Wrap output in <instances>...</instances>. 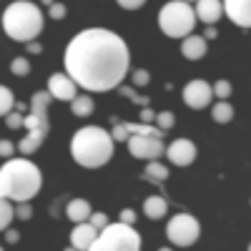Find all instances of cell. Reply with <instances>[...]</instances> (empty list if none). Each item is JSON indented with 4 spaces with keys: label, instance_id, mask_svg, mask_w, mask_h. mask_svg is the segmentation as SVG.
<instances>
[{
    "label": "cell",
    "instance_id": "1",
    "mask_svg": "<svg viewBox=\"0 0 251 251\" xmlns=\"http://www.w3.org/2000/svg\"><path fill=\"white\" fill-rule=\"evenodd\" d=\"M66 73L88 93H108L128 75L131 53L121 35L106 28H86L66 46Z\"/></svg>",
    "mask_w": 251,
    "mask_h": 251
},
{
    "label": "cell",
    "instance_id": "2",
    "mask_svg": "<svg viewBox=\"0 0 251 251\" xmlns=\"http://www.w3.org/2000/svg\"><path fill=\"white\" fill-rule=\"evenodd\" d=\"M43 174L28 158H8L0 166V199H8L13 203L30 201L40 194Z\"/></svg>",
    "mask_w": 251,
    "mask_h": 251
},
{
    "label": "cell",
    "instance_id": "3",
    "mask_svg": "<svg viewBox=\"0 0 251 251\" xmlns=\"http://www.w3.org/2000/svg\"><path fill=\"white\" fill-rule=\"evenodd\" d=\"M71 156L83 169H100L113 156V138L100 126H83L71 138Z\"/></svg>",
    "mask_w": 251,
    "mask_h": 251
},
{
    "label": "cell",
    "instance_id": "4",
    "mask_svg": "<svg viewBox=\"0 0 251 251\" xmlns=\"http://www.w3.org/2000/svg\"><path fill=\"white\" fill-rule=\"evenodd\" d=\"M46 15L30 0H15L3 10V30L10 40L18 43H30L43 33Z\"/></svg>",
    "mask_w": 251,
    "mask_h": 251
},
{
    "label": "cell",
    "instance_id": "5",
    "mask_svg": "<svg viewBox=\"0 0 251 251\" xmlns=\"http://www.w3.org/2000/svg\"><path fill=\"white\" fill-rule=\"evenodd\" d=\"M50 96L46 91H38L33 93L30 98V111L23 116V128L28 131L25 138L20 141L15 149L23 153V156H30L40 149V143L46 141L48 131H50V123H48V106H50Z\"/></svg>",
    "mask_w": 251,
    "mask_h": 251
},
{
    "label": "cell",
    "instance_id": "6",
    "mask_svg": "<svg viewBox=\"0 0 251 251\" xmlns=\"http://www.w3.org/2000/svg\"><path fill=\"white\" fill-rule=\"evenodd\" d=\"M158 25H161L163 35H169V38L191 35L194 28H196L194 5L183 3V0H171V3H166L158 13Z\"/></svg>",
    "mask_w": 251,
    "mask_h": 251
},
{
    "label": "cell",
    "instance_id": "7",
    "mask_svg": "<svg viewBox=\"0 0 251 251\" xmlns=\"http://www.w3.org/2000/svg\"><path fill=\"white\" fill-rule=\"evenodd\" d=\"M88 251H141V234L133 226H126L121 221L108 224L98 231Z\"/></svg>",
    "mask_w": 251,
    "mask_h": 251
},
{
    "label": "cell",
    "instance_id": "8",
    "mask_svg": "<svg viewBox=\"0 0 251 251\" xmlns=\"http://www.w3.org/2000/svg\"><path fill=\"white\" fill-rule=\"evenodd\" d=\"M166 236H169L174 246H191L201 236V224L191 214H176L166 226Z\"/></svg>",
    "mask_w": 251,
    "mask_h": 251
},
{
    "label": "cell",
    "instance_id": "9",
    "mask_svg": "<svg viewBox=\"0 0 251 251\" xmlns=\"http://www.w3.org/2000/svg\"><path fill=\"white\" fill-rule=\"evenodd\" d=\"M126 146H128V153L133 158H143V161H158L166 151L163 138L156 136H128Z\"/></svg>",
    "mask_w": 251,
    "mask_h": 251
},
{
    "label": "cell",
    "instance_id": "10",
    "mask_svg": "<svg viewBox=\"0 0 251 251\" xmlns=\"http://www.w3.org/2000/svg\"><path fill=\"white\" fill-rule=\"evenodd\" d=\"M214 100V93H211V83H206L203 78H194L186 83L183 88V103L194 111H201V108H208Z\"/></svg>",
    "mask_w": 251,
    "mask_h": 251
},
{
    "label": "cell",
    "instance_id": "11",
    "mask_svg": "<svg viewBox=\"0 0 251 251\" xmlns=\"http://www.w3.org/2000/svg\"><path fill=\"white\" fill-rule=\"evenodd\" d=\"M166 156H169V161L174 166H191L196 161V143L194 141H188V138H176L171 141L169 146H166Z\"/></svg>",
    "mask_w": 251,
    "mask_h": 251
},
{
    "label": "cell",
    "instance_id": "12",
    "mask_svg": "<svg viewBox=\"0 0 251 251\" xmlns=\"http://www.w3.org/2000/svg\"><path fill=\"white\" fill-rule=\"evenodd\" d=\"M78 86L73 83V78L68 75V73H53L50 78H48V88H46V93L50 96V98H55V100H73L78 93Z\"/></svg>",
    "mask_w": 251,
    "mask_h": 251
},
{
    "label": "cell",
    "instance_id": "13",
    "mask_svg": "<svg viewBox=\"0 0 251 251\" xmlns=\"http://www.w3.org/2000/svg\"><path fill=\"white\" fill-rule=\"evenodd\" d=\"M221 8L234 25L244 30L251 25V0H221Z\"/></svg>",
    "mask_w": 251,
    "mask_h": 251
},
{
    "label": "cell",
    "instance_id": "14",
    "mask_svg": "<svg viewBox=\"0 0 251 251\" xmlns=\"http://www.w3.org/2000/svg\"><path fill=\"white\" fill-rule=\"evenodd\" d=\"M196 20H201L203 25H216L219 18L224 15V8H221V0H196Z\"/></svg>",
    "mask_w": 251,
    "mask_h": 251
},
{
    "label": "cell",
    "instance_id": "15",
    "mask_svg": "<svg viewBox=\"0 0 251 251\" xmlns=\"http://www.w3.org/2000/svg\"><path fill=\"white\" fill-rule=\"evenodd\" d=\"M181 53L188 60H201L208 53V40H203V35H196V33L186 35L181 38Z\"/></svg>",
    "mask_w": 251,
    "mask_h": 251
},
{
    "label": "cell",
    "instance_id": "16",
    "mask_svg": "<svg viewBox=\"0 0 251 251\" xmlns=\"http://www.w3.org/2000/svg\"><path fill=\"white\" fill-rule=\"evenodd\" d=\"M96 236H98V231H96L88 221L75 224V228L71 231V246H73L75 251H88L91 244L96 241Z\"/></svg>",
    "mask_w": 251,
    "mask_h": 251
},
{
    "label": "cell",
    "instance_id": "17",
    "mask_svg": "<svg viewBox=\"0 0 251 251\" xmlns=\"http://www.w3.org/2000/svg\"><path fill=\"white\" fill-rule=\"evenodd\" d=\"M91 203L86 199H71L68 206H66V216L73 221V224H83V221H88L91 216Z\"/></svg>",
    "mask_w": 251,
    "mask_h": 251
},
{
    "label": "cell",
    "instance_id": "18",
    "mask_svg": "<svg viewBox=\"0 0 251 251\" xmlns=\"http://www.w3.org/2000/svg\"><path fill=\"white\" fill-rule=\"evenodd\" d=\"M143 214L149 219H153V221H158V219H163L166 214H169V201H166L163 196H149L143 201Z\"/></svg>",
    "mask_w": 251,
    "mask_h": 251
},
{
    "label": "cell",
    "instance_id": "19",
    "mask_svg": "<svg viewBox=\"0 0 251 251\" xmlns=\"http://www.w3.org/2000/svg\"><path fill=\"white\" fill-rule=\"evenodd\" d=\"M71 111H73V116H78V118H88L93 111H96V103H93V98L86 93V96H75L73 100H71Z\"/></svg>",
    "mask_w": 251,
    "mask_h": 251
},
{
    "label": "cell",
    "instance_id": "20",
    "mask_svg": "<svg viewBox=\"0 0 251 251\" xmlns=\"http://www.w3.org/2000/svg\"><path fill=\"white\" fill-rule=\"evenodd\" d=\"M143 178L153 181V183H163L166 178H169V166H163L158 161H149V166L143 169Z\"/></svg>",
    "mask_w": 251,
    "mask_h": 251
},
{
    "label": "cell",
    "instance_id": "21",
    "mask_svg": "<svg viewBox=\"0 0 251 251\" xmlns=\"http://www.w3.org/2000/svg\"><path fill=\"white\" fill-rule=\"evenodd\" d=\"M211 118L216 123H228L234 118V106L228 100H216V106H211Z\"/></svg>",
    "mask_w": 251,
    "mask_h": 251
},
{
    "label": "cell",
    "instance_id": "22",
    "mask_svg": "<svg viewBox=\"0 0 251 251\" xmlns=\"http://www.w3.org/2000/svg\"><path fill=\"white\" fill-rule=\"evenodd\" d=\"M15 108V96L8 86H0V118H5Z\"/></svg>",
    "mask_w": 251,
    "mask_h": 251
},
{
    "label": "cell",
    "instance_id": "23",
    "mask_svg": "<svg viewBox=\"0 0 251 251\" xmlns=\"http://www.w3.org/2000/svg\"><path fill=\"white\" fill-rule=\"evenodd\" d=\"M13 219H15L13 201H8V199H0V231H5V228L13 224Z\"/></svg>",
    "mask_w": 251,
    "mask_h": 251
},
{
    "label": "cell",
    "instance_id": "24",
    "mask_svg": "<svg viewBox=\"0 0 251 251\" xmlns=\"http://www.w3.org/2000/svg\"><path fill=\"white\" fill-rule=\"evenodd\" d=\"M10 73L18 75V78H25V75L30 73V63H28V58H13V63H10Z\"/></svg>",
    "mask_w": 251,
    "mask_h": 251
},
{
    "label": "cell",
    "instance_id": "25",
    "mask_svg": "<svg viewBox=\"0 0 251 251\" xmlns=\"http://www.w3.org/2000/svg\"><path fill=\"white\" fill-rule=\"evenodd\" d=\"M153 123L158 126L161 131H169L171 126L176 123V116L171 113V111H161V113H156V118H153Z\"/></svg>",
    "mask_w": 251,
    "mask_h": 251
},
{
    "label": "cell",
    "instance_id": "26",
    "mask_svg": "<svg viewBox=\"0 0 251 251\" xmlns=\"http://www.w3.org/2000/svg\"><path fill=\"white\" fill-rule=\"evenodd\" d=\"M211 93H214L219 100H226L228 96H231V83L224 80V78H221V80H216L214 86H211Z\"/></svg>",
    "mask_w": 251,
    "mask_h": 251
},
{
    "label": "cell",
    "instance_id": "27",
    "mask_svg": "<svg viewBox=\"0 0 251 251\" xmlns=\"http://www.w3.org/2000/svg\"><path fill=\"white\" fill-rule=\"evenodd\" d=\"M118 93H121V96H126V98H131L133 103H138V106H149V103H151L146 96H138L131 86H118Z\"/></svg>",
    "mask_w": 251,
    "mask_h": 251
},
{
    "label": "cell",
    "instance_id": "28",
    "mask_svg": "<svg viewBox=\"0 0 251 251\" xmlns=\"http://www.w3.org/2000/svg\"><path fill=\"white\" fill-rule=\"evenodd\" d=\"M13 211H15V219L28 221V219L33 216V206H30V201H20V203L13 206Z\"/></svg>",
    "mask_w": 251,
    "mask_h": 251
},
{
    "label": "cell",
    "instance_id": "29",
    "mask_svg": "<svg viewBox=\"0 0 251 251\" xmlns=\"http://www.w3.org/2000/svg\"><path fill=\"white\" fill-rule=\"evenodd\" d=\"M111 138H113V143H126V141H128V128H126V123H116L113 121Z\"/></svg>",
    "mask_w": 251,
    "mask_h": 251
},
{
    "label": "cell",
    "instance_id": "30",
    "mask_svg": "<svg viewBox=\"0 0 251 251\" xmlns=\"http://www.w3.org/2000/svg\"><path fill=\"white\" fill-rule=\"evenodd\" d=\"M88 224L96 228V231H100V228H103V226H108L111 221H108V216H106V214L96 211V214H91V216H88Z\"/></svg>",
    "mask_w": 251,
    "mask_h": 251
},
{
    "label": "cell",
    "instance_id": "31",
    "mask_svg": "<svg viewBox=\"0 0 251 251\" xmlns=\"http://www.w3.org/2000/svg\"><path fill=\"white\" fill-rule=\"evenodd\" d=\"M15 156V143L8 141V138H0V158H13Z\"/></svg>",
    "mask_w": 251,
    "mask_h": 251
},
{
    "label": "cell",
    "instance_id": "32",
    "mask_svg": "<svg viewBox=\"0 0 251 251\" xmlns=\"http://www.w3.org/2000/svg\"><path fill=\"white\" fill-rule=\"evenodd\" d=\"M48 15L53 18V20H63L68 15V8L63 5V3H53V5H48Z\"/></svg>",
    "mask_w": 251,
    "mask_h": 251
},
{
    "label": "cell",
    "instance_id": "33",
    "mask_svg": "<svg viewBox=\"0 0 251 251\" xmlns=\"http://www.w3.org/2000/svg\"><path fill=\"white\" fill-rule=\"evenodd\" d=\"M5 126H8V128H23V113L10 111V113L5 116Z\"/></svg>",
    "mask_w": 251,
    "mask_h": 251
},
{
    "label": "cell",
    "instance_id": "34",
    "mask_svg": "<svg viewBox=\"0 0 251 251\" xmlns=\"http://www.w3.org/2000/svg\"><path fill=\"white\" fill-rule=\"evenodd\" d=\"M131 80H133V86H149V80H151V73L149 71H133V75H131Z\"/></svg>",
    "mask_w": 251,
    "mask_h": 251
},
{
    "label": "cell",
    "instance_id": "35",
    "mask_svg": "<svg viewBox=\"0 0 251 251\" xmlns=\"http://www.w3.org/2000/svg\"><path fill=\"white\" fill-rule=\"evenodd\" d=\"M118 221H121V224H126V226H136V211H133V208H123Z\"/></svg>",
    "mask_w": 251,
    "mask_h": 251
},
{
    "label": "cell",
    "instance_id": "36",
    "mask_svg": "<svg viewBox=\"0 0 251 251\" xmlns=\"http://www.w3.org/2000/svg\"><path fill=\"white\" fill-rule=\"evenodd\" d=\"M116 3L123 8V10H138L146 5V0H116Z\"/></svg>",
    "mask_w": 251,
    "mask_h": 251
},
{
    "label": "cell",
    "instance_id": "37",
    "mask_svg": "<svg viewBox=\"0 0 251 251\" xmlns=\"http://www.w3.org/2000/svg\"><path fill=\"white\" fill-rule=\"evenodd\" d=\"M153 118H156V113H153L149 106H143V111H141V123H153Z\"/></svg>",
    "mask_w": 251,
    "mask_h": 251
},
{
    "label": "cell",
    "instance_id": "38",
    "mask_svg": "<svg viewBox=\"0 0 251 251\" xmlns=\"http://www.w3.org/2000/svg\"><path fill=\"white\" fill-rule=\"evenodd\" d=\"M18 239H20V234L15 231V228H10V226H8V228H5V241H8V244H15Z\"/></svg>",
    "mask_w": 251,
    "mask_h": 251
},
{
    "label": "cell",
    "instance_id": "39",
    "mask_svg": "<svg viewBox=\"0 0 251 251\" xmlns=\"http://www.w3.org/2000/svg\"><path fill=\"white\" fill-rule=\"evenodd\" d=\"M219 35V30H216V25H206V33H203V40H211V38H216Z\"/></svg>",
    "mask_w": 251,
    "mask_h": 251
},
{
    "label": "cell",
    "instance_id": "40",
    "mask_svg": "<svg viewBox=\"0 0 251 251\" xmlns=\"http://www.w3.org/2000/svg\"><path fill=\"white\" fill-rule=\"evenodd\" d=\"M25 48H28V53H35V55H38V53H40V50H43V48H40V46H38V43H35V40H30V43H28V46H25Z\"/></svg>",
    "mask_w": 251,
    "mask_h": 251
},
{
    "label": "cell",
    "instance_id": "41",
    "mask_svg": "<svg viewBox=\"0 0 251 251\" xmlns=\"http://www.w3.org/2000/svg\"><path fill=\"white\" fill-rule=\"evenodd\" d=\"M13 111H18V113H25L28 111V106H25V103H20V100H15V108Z\"/></svg>",
    "mask_w": 251,
    "mask_h": 251
},
{
    "label": "cell",
    "instance_id": "42",
    "mask_svg": "<svg viewBox=\"0 0 251 251\" xmlns=\"http://www.w3.org/2000/svg\"><path fill=\"white\" fill-rule=\"evenodd\" d=\"M40 3H43V5H53V3H55V0H40Z\"/></svg>",
    "mask_w": 251,
    "mask_h": 251
},
{
    "label": "cell",
    "instance_id": "43",
    "mask_svg": "<svg viewBox=\"0 0 251 251\" xmlns=\"http://www.w3.org/2000/svg\"><path fill=\"white\" fill-rule=\"evenodd\" d=\"M158 251H174L171 246H163V249H158Z\"/></svg>",
    "mask_w": 251,
    "mask_h": 251
},
{
    "label": "cell",
    "instance_id": "44",
    "mask_svg": "<svg viewBox=\"0 0 251 251\" xmlns=\"http://www.w3.org/2000/svg\"><path fill=\"white\" fill-rule=\"evenodd\" d=\"M183 3H196V0H183Z\"/></svg>",
    "mask_w": 251,
    "mask_h": 251
},
{
    "label": "cell",
    "instance_id": "45",
    "mask_svg": "<svg viewBox=\"0 0 251 251\" xmlns=\"http://www.w3.org/2000/svg\"><path fill=\"white\" fill-rule=\"evenodd\" d=\"M66 251H75V249H73V246H68V249H66Z\"/></svg>",
    "mask_w": 251,
    "mask_h": 251
},
{
    "label": "cell",
    "instance_id": "46",
    "mask_svg": "<svg viewBox=\"0 0 251 251\" xmlns=\"http://www.w3.org/2000/svg\"><path fill=\"white\" fill-rule=\"evenodd\" d=\"M0 251H5V249H3V246H0Z\"/></svg>",
    "mask_w": 251,
    "mask_h": 251
}]
</instances>
